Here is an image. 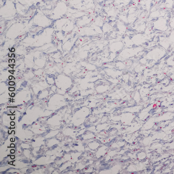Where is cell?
<instances>
[{
    "instance_id": "cell-1",
    "label": "cell",
    "mask_w": 174,
    "mask_h": 174,
    "mask_svg": "<svg viewBox=\"0 0 174 174\" xmlns=\"http://www.w3.org/2000/svg\"><path fill=\"white\" fill-rule=\"evenodd\" d=\"M168 22L165 17H160L156 19L153 23V28L154 29L162 32L166 31L168 28Z\"/></svg>"
},
{
    "instance_id": "cell-2",
    "label": "cell",
    "mask_w": 174,
    "mask_h": 174,
    "mask_svg": "<svg viewBox=\"0 0 174 174\" xmlns=\"http://www.w3.org/2000/svg\"><path fill=\"white\" fill-rule=\"evenodd\" d=\"M131 39L134 45L140 46L145 43L146 38L145 37L144 34L142 33H138L134 34L132 36Z\"/></svg>"
},
{
    "instance_id": "cell-3",
    "label": "cell",
    "mask_w": 174,
    "mask_h": 174,
    "mask_svg": "<svg viewBox=\"0 0 174 174\" xmlns=\"http://www.w3.org/2000/svg\"><path fill=\"white\" fill-rule=\"evenodd\" d=\"M159 44L160 46L162 47L163 48L167 50L171 46V43L169 41L168 38L160 37L159 40Z\"/></svg>"
},
{
    "instance_id": "cell-4",
    "label": "cell",
    "mask_w": 174,
    "mask_h": 174,
    "mask_svg": "<svg viewBox=\"0 0 174 174\" xmlns=\"http://www.w3.org/2000/svg\"><path fill=\"white\" fill-rule=\"evenodd\" d=\"M160 17H162L161 16V10H156L155 11L152 12L150 15V18L152 19H157Z\"/></svg>"
},
{
    "instance_id": "cell-5",
    "label": "cell",
    "mask_w": 174,
    "mask_h": 174,
    "mask_svg": "<svg viewBox=\"0 0 174 174\" xmlns=\"http://www.w3.org/2000/svg\"><path fill=\"white\" fill-rule=\"evenodd\" d=\"M164 3L165 6V8L171 9L174 8V0H164Z\"/></svg>"
},
{
    "instance_id": "cell-6",
    "label": "cell",
    "mask_w": 174,
    "mask_h": 174,
    "mask_svg": "<svg viewBox=\"0 0 174 174\" xmlns=\"http://www.w3.org/2000/svg\"><path fill=\"white\" fill-rule=\"evenodd\" d=\"M124 43H125L126 46H128V47L134 45V43L132 40L131 38H130L128 36L124 39Z\"/></svg>"
},
{
    "instance_id": "cell-7",
    "label": "cell",
    "mask_w": 174,
    "mask_h": 174,
    "mask_svg": "<svg viewBox=\"0 0 174 174\" xmlns=\"http://www.w3.org/2000/svg\"><path fill=\"white\" fill-rule=\"evenodd\" d=\"M168 39L171 44L174 43V30H173L171 32H170Z\"/></svg>"
},
{
    "instance_id": "cell-8",
    "label": "cell",
    "mask_w": 174,
    "mask_h": 174,
    "mask_svg": "<svg viewBox=\"0 0 174 174\" xmlns=\"http://www.w3.org/2000/svg\"><path fill=\"white\" fill-rule=\"evenodd\" d=\"M169 26L174 30V16L170 18L168 21Z\"/></svg>"
},
{
    "instance_id": "cell-9",
    "label": "cell",
    "mask_w": 174,
    "mask_h": 174,
    "mask_svg": "<svg viewBox=\"0 0 174 174\" xmlns=\"http://www.w3.org/2000/svg\"><path fill=\"white\" fill-rule=\"evenodd\" d=\"M128 14H132L135 13H136V8H130L128 10Z\"/></svg>"
},
{
    "instance_id": "cell-10",
    "label": "cell",
    "mask_w": 174,
    "mask_h": 174,
    "mask_svg": "<svg viewBox=\"0 0 174 174\" xmlns=\"http://www.w3.org/2000/svg\"><path fill=\"white\" fill-rule=\"evenodd\" d=\"M131 0H121V2L126 5H128L131 2Z\"/></svg>"
},
{
    "instance_id": "cell-11",
    "label": "cell",
    "mask_w": 174,
    "mask_h": 174,
    "mask_svg": "<svg viewBox=\"0 0 174 174\" xmlns=\"http://www.w3.org/2000/svg\"><path fill=\"white\" fill-rule=\"evenodd\" d=\"M9 90L11 91H14L15 90V89L14 87H11L10 89H9Z\"/></svg>"
},
{
    "instance_id": "cell-12",
    "label": "cell",
    "mask_w": 174,
    "mask_h": 174,
    "mask_svg": "<svg viewBox=\"0 0 174 174\" xmlns=\"http://www.w3.org/2000/svg\"><path fill=\"white\" fill-rule=\"evenodd\" d=\"M9 84H10V85H14L15 83L13 82H10Z\"/></svg>"
},
{
    "instance_id": "cell-13",
    "label": "cell",
    "mask_w": 174,
    "mask_h": 174,
    "mask_svg": "<svg viewBox=\"0 0 174 174\" xmlns=\"http://www.w3.org/2000/svg\"><path fill=\"white\" fill-rule=\"evenodd\" d=\"M11 126H14L15 125V123L14 122H11Z\"/></svg>"
},
{
    "instance_id": "cell-14",
    "label": "cell",
    "mask_w": 174,
    "mask_h": 174,
    "mask_svg": "<svg viewBox=\"0 0 174 174\" xmlns=\"http://www.w3.org/2000/svg\"><path fill=\"white\" fill-rule=\"evenodd\" d=\"M11 153H15V150H11Z\"/></svg>"
},
{
    "instance_id": "cell-15",
    "label": "cell",
    "mask_w": 174,
    "mask_h": 174,
    "mask_svg": "<svg viewBox=\"0 0 174 174\" xmlns=\"http://www.w3.org/2000/svg\"><path fill=\"white\" fill-rule=\"evenodd\" d=\"M11 147H15V145L14 144H11Z\"/></svg>"
},
{
    "instance_id": "cell-16",
    "label": "cell",
    "mask_w": 174,
    "mask_h": 174,
    "mask_svg": "<svg viewBox=\"0 0 174 174\" xmlns=\"http://www.w3.org/2000/svg\"><path fill=\"white\" fill-rule=\"evenodd\" d=\"M11 119H12V120H14V119H15V117H13H13H11Z\"/></svg>"
},
{
    "instance_id": "cell-17",
    "label": "cell",
    "mask_w": 174,
    "mask_h": 174,
    "mask_svg": "<svg viewBox=\"0 0 174 174\" xmlns=\"http://www.w3.org/2000/svg\"><path fill=\"white\" fill-rule=\"evenodd\" d=\"M154 1H155L156 2H159L161 1V0H154Z\"/></svg>"
},
{
    "instance_id": "cell-18",
    "label": "cell",
    "mask_w": 174,
    "mask_h": 174,
    "mask_svg": "<svg viewBox=\"0 0 174 174\" xmlns=\"http://www.w3.org/2000/svg\"><path fill=\"white\" fill-rule=\"evenodd\" d=\"M11 157L12 158H14L15 157H14V156H11Z\"/></svg>"
},
{
    "instance_id": "cell-19",
    "label": "cell",
    "mask_w": 174,
    "mask_h": 174,
    "mask_svg": "<svg viewBox=\"0 0 174 174\" xmlns=\"http://www.w3.org/2000/svg\"><path fill=\"white\" fill-rule=\"evenodd\" d=\"M12 76H10V77H9V78H10V79H12Z\"/></svg>"
},
{
    "instance_id": "cell-20",
    "label": "cell",
    "mask_w": 174,
    "mask_h": 174,
    "mask_svg": "<svg viewBox=\"0 0 174 174\" xmlns=\"http://www.w3.org/2000/svg\"><path fill=\"white\" fill-rule=\"evenodd\" d=\"M14 95H14V94H12V96H13V97L14 96Z\"/></svg>"
}]
</instances>
